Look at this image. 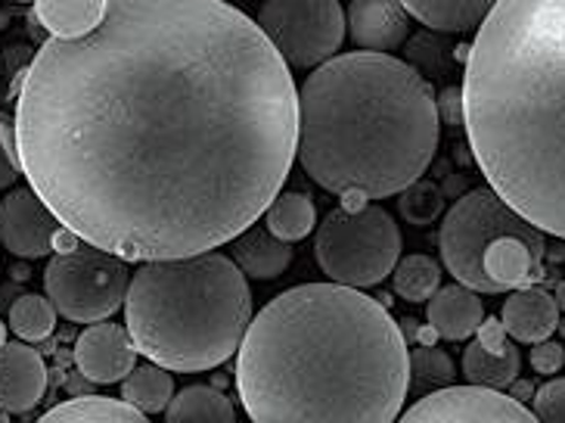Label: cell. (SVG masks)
Returning <instances> with one entry per match:
<instances>
[{"label":"cell","instance_id":"obj_8","mask_svg":"<svg viewBox=\"0 0 565 423\" xmlns=\"http://www.w3.org/2000/svg\"><path fill=\"white\" fill-rule=\"evenodd\" d=\"M131 272L125 258L100 246H72L53 255L44 272V287L56 311L75 324L109 321L125 305Z\"/></svg>","mask_w":565,"mask_h":423},{"label":"cell","instance_id":"obj_23","mask_svg":"<svg viewBox=\"0 0 565 423\" xmlns=\"http://www.w3.org/2000/svg\"><path fill=\"white\" fill-rule=\"evenodd\" d=\"M265 224L270 234H277L286 243H299L315 231V200L308 193H299V190H282L265 209Z\"/></svg>","mask_w":565,"mask_h":423},{"label":"cell","instance_id":"obj_27","mask_svg":"<svg viewBox=\"0 0 565 423\" xmlns=\"http://www.w3.org/2000/svg\"><path fill=\"white\" fill-rule=\"evenodd\" d=\"M454 361L435 346H419L411 352V390L433 392L454 383Z\"/></svg>","mask_w":565,"mask_h":423},{"label":"cell","instance_id":"obj_31","mask_svg":"<svg viewBox=\"0 0 565 423\" xmlns=\"http://www.w3.org/2000/svg\"><path fill=\"white\" fill-rule=\"evenodd\" d=\"M565 364V349L559 342H553V339H541V342H534L532 349V368L537 373H556Z\"/></svg>","mask_w":565,"mask_h":423},{"label":"cell","instance_id":"obj_10","mask_svg":"<svg viewBox=\"0 0 565 423\" xmlns=\"http://www.w3.org/2000/svg\"><path fill=\"white\" fill-rule=\"evenodd\" d=\"M407 423H532L534 411L522 405L513 395L491 390V387H441L426 392L419 402L401 414Z\"/></svg>","mask_w":565,"mask_h":423},{"label":"cell","instance_id":"obj_18","mask_svg":"<svg viewBox=\"0 0 565 423\" xmlns=\"http://www.w3.org/2000/svg\"><path fill=\"white\" fill-rule=\"evenodd\" d=\"M404 10L435 32H469L479 29L498 0H401Z\"/></svg>","mask_w":565,"mask_h":423},{"label":"cell","instance_id":"obj_9","mask_svg":"<svg viewBox=\"0 0 565 423\" xmlns=\"http://www.w3.org/2000/svg\"><path fill=\"white\" fill-rule=\"evenodd\" d=\"M258 25L289 66L315 68L345 41V10L339 0H267Z\"/></svg>","mask_w":565,"mask_h":423},{"label":"cell","instance_id":"obj_35","mask_svg":"<svg viewBox=\"0 0 565 423\" xmlns=\"http://www.w3.org/2000/svg\"><path fill=\"white\" fill-rule=\"evenodd\" d=\"M553 299H556V305H559V311H565V281L556 284V296H553Z\"/></svg>","mask_w":565,"mask_h":423},{"label":"cell","instance_id":"obj_29","mask_svg":"<svg viewBox=\"0 0 565 423\" xmlns=\"http://www.w3.org/2000/svg\"><path fill=\"white\" fill-rule=\"evenodd\" d=\"M19 175H22V162L17 147V121L0 113V190L17 187Z\"/></svg>","mask_w":565,"mask_h":423},{"label":"cell","instance_id":"obj_22","mask_svg":"<svg viewBox=\"0 0 565 423\" xmlns=\"http://www.w3.org/2000/svg\"><path fill=\"white\" fill-rule=\"evenodd\" d=\"M168 423H233L236 411L224 392L212 387H186L174 392L166 408Z\"/></svg>","mask_w":565,"mask_h":423},{"label":"cell","instance_id":"obj_14","mask_svg":"<svg viewBox=\"0 0 565 423\" xmlns=\"http://www.w3.org/2000/svg\"><path fill=\"white\" fill-rule=\"evenodd\" d=\"M407 17L401 0H351L345 25L364 51L392 53L407 41Z\"/></svg>","mask_w":565,"mask_h":423},{"label":"cell","instance_id":"obj_12","mask_svg":"<svg viewBox=\"0 0 565 423\" xmlns=\"http://www.w3.org/2000/svg\"><path fill=\"white\" fill-rule=\"evenodd\" d=\"M137 346L125 327L113 321L87 324L75 342V368L90 383H118L134 371Z\"/></svg>","mask_w":565,"mask_h":423},{"label":"cell","instance_id":"obj_34","mask_svg":"<svg viewBox=\"0 0 565 423\" xmlns=\"http://www.w3.org/2000/svg\"><path fill=\"white\" fill-rule=\"evenodd\" d=\"M466 178H450L448 187H441L445 190V197H463V190H466Z\"/></svg>","mask_w":565,"mask_h":423},{"label":"cell","instance_id":"obj_24","mask_svg":"<svg viewBox=\"0 0 565 423\" xmlns=\"http://www.w3.org/2000/svg\"><path fill=\"white\" fill-rule=\"evenodd\" d=\"M121 395L150 417L168 408L174 395V380L162 364H134V371L121 380Z\"/></svg>","mask_w":565,"mask_h":423},{"label":"cell","instance_id":"obj_1","mask_svg":"<svg viewBox=\"0 0 565 423\" xmlns=\"http://www.w3.org/2000/svg\"><path fill=\"white\" fill-rule=\"evenodd\" d=\"M17 147L63 228L131 258L231 243L299 150V91L258 22L224 0H106L22 78Z\"/></svg>","mask_w":565,"mask_h":423},{"label":"cell","instance_id":"obj_36","mask_svg":"<svg viewBox=\"0 0 565 423\" xmlns=\"http://www.w3.org/2000/svg\"><path fill=\"white\" fill-rule=\"evenodd\" d=\"M7 342V330H3V324H0V346Z\"/></svg>","mask_w":565,"mask_h":423},{"label":"cell","instance_id":"obj_37","mask_svg":"<svg viewBox=\"0 0 565 423\" xmlns=\"http://www.w3.org/2000/svg\"><path fill=\"white\" fill-rule=\"evenodd\" d=\"M556 330H559V334H563V337H565V318L559 324H556Z\"/></svg>","mask_w":565,"mask_h":423},{"label":"cell","instance_id":"obj_13","mask_svg":"<svg viewBox=\"0 0 565 423\" xmlns=\"http://www.w3.org/2000/svg\"><path fill=\"white\" fill-rule=\"evenodd\" d=\"M47 392V364L32 342L0 346V414H25Z\"/></svg>","mask_w":565,"mask_h":423},{"label":"cell","instance_id":"obj_16","mask_svg":"<svg viewBox=\"0 0 565 423\" xmlns=\"http://www.w3.org/2000/svg\"><path fill=\"white\" fill-rule=\"evenodd\" d=\"M429 327L448 342H463L469 339L484 321V305L476 289L463 284H450L438 287L429 299Z\"/></svg>","mask_w":565,"mask_h":423},{"label":"cell","instance_id":"obj_5","mask_svg":"<svg viewBox=\"0 0 565 423\" xmlns=\"http://www.w3.org/2000/svg\"><path fill=\"white\" fill-rule=\"evenodd\" d=\"M125 321L137 352L168 371L224 364L252 324V289L231 255L215 250L147 258L131 274Z\"/></svg>","mask_w":565,"mask_h":423},{"label":"cell","instance_id":"obj_3","mask_svg":"<svg viewBox=\"0 0 565 423\" xmlns=\"http://www.w3.org/2000/svg\"><path fill=\"white\" fill-rule=\"evenodd\" d=\"M460 94L484 181L565 240V0H498L469 47Z\"/></svg>","mask_w":565,"mask_h":423},{"label":"cell","instance_id":"obj_2","mask_svg":"<svg viewBox=\"0 0 565 423\" xmlns=\"http://www.w3.org/2000/svg\"><path fill=\"white\" fill-rule=\"evenodd\" d=\"M236 387L255 423H388L411 392V352L383 303L308 284L252 318Z\"/></svg>","mask_w":565,"mask_h":423},{"label":"cell","instance_id":"obj_30","mask_svg":"<svg viewBox=\"0 0 565 423\" xmlns=\"http://www.w3.org/2000/svg\"><path fill=\"white\" fill-rule=\"evenodd\" d=\"M532 411L537 421L565 423V380L563 377H556V380L544 383L541 390H534Z\"/></svg>","mask_w":565,"mask_h":423},{"label":"cell","instance_id":"obj_15","mask_svg":"<svg viewBox=\"0 0 565 423\" xmlns=\"http://www.w3.org/2000/svg\"><path fill=\"white\" fill-rule=\"evenodd\" d=\"M500 321L507 327V334L519 342H541L556 334L559 324V305L541 287H522L513 289V296L507 299Z\"/></svg>","mask_w":565,"mask_h":423},{"label":"cell","instance_id":"obj_6","mask_svg":"<svg viewBox=\"0 0 565 423\" xmlns=\"http://www.w3.org/2000/svg\"><path fill=\"white\" fill-rule=\"evenodd\" d=\"M438 246L454 281L476 293L498 296L534 287L544 277V231L522 219L498 190H472L450 205Z\"/></svg>","mask_w":565,"mask_h":423},{"label":"cell","instance_id":"obj_26","mask_svg":"<svg viewBox=\"0 0 565 423\" xmlns=\"http://www.w3.org/2000/svg\"><path fill=\"white\" fill-rule=\"evenodd\" d=\"M56 327V305L51 296L25 293L10 305V330L25 342H44Z\"/></svg>","mask_w":565,"mask_h":423},{"label":"cell","instance_id":"obj_20","mask_svg":"<svg viewBox=\"0 0 565 423\" xmlns=\"http://www.w3.org/2000/svg\"><path fill=\"white\" fill-rule=\"evenodd\" d=\"M106 13V0H34V17L53 38L90 32Z\"/></svg>","mask_w":565,"mask_h":423},{"label":"cell","instance_id":"obj_4","mask_svg":"<svg viewBox=\"0 0 565 423\" xmlns=\"http://www.w3.org/2000/svg\"><path fill=\"white\" fill-rule=\"evenodd\" d=\"M438 103L426 78L388 53L354 51L315 66L299 91V162L339 197L385 200L433 166Z\"/></svg>","mask_w":565,"mask_h":423},{"label":"cell","instance_id":"obj_11","mask_svg":"<svg viewBox=\"0 0 565 423\" xmlns=\"http://www.w3.org/2000/svg\"><path fill=\"white\" fill-rule=\"evenodd\" d=\"M60 228L63 221L34 193V187H17L0 203V243L19 258L51 255Z\"/></svg>","mask_w":565,"mask_h":423},{"label":"cell","instance_id":"obj_17","mask_svg":"<svg viewBox=\"0 0 565 423\" xmlns=\"http://www.w3.org/2000/svg\"><path fill=\"white\" fill-rule=\"evenodd\" d=\"M231 243L233 262L239 265V272L249 274L255 281H274L292 262V243H286L277 234H270L267 224H249Z\"/></svg>","mask_w":565,"mask_h":423},{"label":"cell","instance_id":"obj_32","mask_svg":"<svg viewBox=\"0 0 565 423\" xmlns=\"http://www.w3.org/2000/svg\"><path fill=\"white\" fill-rule=\"evenodd\" d=\"M435 103H438V116H441V121H448V125L463 121V94H460L457 87H448V91L441 94V101Z\"/></svg>","mask_w":565,"mask_h":423},{"label":"cell","instance_id":"obj_7","mask_svg":"<svg viewBox=\"0 0 565 423\" xmlns=\"http://www.w3.org/2000/svg\"><path fill=\"white\" fill-rule=\"evenodd\" d=\"M315 255L333 284L373 287L398 265L401 231L380 205H342L320 224Z\"/></svg>","mask_w":565,"mask_h":423},{"label":"cell","instance_id":"obj_21","mask_svg":"<svg viewBox=\"0 0 565 423\" xmlns=\"http://www.w3.org/2000/svg\"><path fill=\"white\" fill-rule=\"evenodd\" d=\"M44 423H143L147 414L131 402H116L103 395H82L56 405L47 414H41Z\"/></svg>","mask_w":565,"mask_h":423},{"label":"cell","instance_id":"obj_19","mask_svg":"<svg viewBox=\"0 0 565 423\" xmlns=\"http://www.w3.org/2000/svg\"><path fill=\"white\" fill-rule=\"evenodd\" d=\"M519 349L513 342H503L498 349L484 346V342H472L466 346L463 352V377L469 383H479V387H491V390H503L510 387L515 377H519Z\"/></svg>","mask_w":565,"mask_h":423},{"label":"cell","instance_id":"obj_25","mask_svg":"<svg viewBox=\"0 0 565 423\" xmlns=\"http://www.w3.org/2000/svg\"><path fill=\"white\" fill-rule=\"evenodd\" d=\"M441 287V268L433 255H407L395 265V293L404 303H429L435 289Z\"/></svg>","mask_w":565,"mask_h":423},{"label":"cell","instance_id":"obj_33","mask_svg":"<svg viewBox=\"0 0 565 423\" xmlns=\"http://www.w3.org/2000/svg\"><path fill=\"white\" fill-rule=\"evenodd\" d=\"M510 387H513V399H519V402L534 395V383H529V380H513Z\"/></svg>","mask_w":565,"mask_h":423},{"label":"cell","instance_id":"obj_28","mask_svg":"<svg viewBox=\"0 0 565 423\" xmlns=\"http://www.w3.org/2000/svg\"><path fill=\"white\" fill-rule=\"evenodd\" d=\"M398 212L411 224H433L445 212V190L435 181L416 178L414 184H407L401 190Z\"/></svg>","mask_w":565,"mask_h":423}]
</instances>
